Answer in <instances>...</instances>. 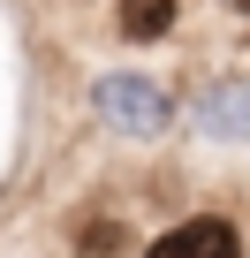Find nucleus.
I'll return each mask as SVG.
<instances>
[{"label":"nucleus","instance_id":"nucleus-3","mask_svg":"<svg viewBox=\"0 0 250 258\" xmlns=\"http://www.w3.org/2000/svg\"><path fill=\"white\" fill-rule=\"evenodd\" d=\"M197 129H212V137H242L250 129V106H242V84H220V91H205V106H197Z\"/></svg>","mask_w":250,"mask_h":258},{"label":"nucleus","instance_id":"nucleus-4","mask_svg":"<svg viewBox=\"0 0 250 258\" xmlns=\"http://www.w3.org/2000/svg\"><path fill=\"white\" fill-rule=\"evenodd\" d=\"M121 31L129 38H167L175 31V0H129L121 8Z\"/></svg>","mask_w":250,"mask_h":258},{"label":"nucleus","instance_id":"nucleus-1","mask_svg":"<svg viewBox=\"0 0 250 258\" xmlns=\"http://www.w3.org/2000/svg\"><path fill=\"white\" fill-rule=\"evenodd\" d=\"M91 99H99V114H106L114 129H129V137H159V129L175 121L167 91H159L152 76H129V69H114V76H99V84H91Z\"/></svg>","mask_w":250,"mask_h":258},{"label":"nucleus","instance_id":"nucleus-2","mask_svg":"<svg viewBox=\"0 0 250 258\" xmlns=\"http://www.w3.org/2000/svg\"><path fill=\"white\" fill-rule=\"evenodd\" d=\"M144 258H242V235H235V220L197 213V220H182V228L152 235V243H144Z\"/></svg>","mask_w":250,"mask_h":258}]
</instances>
